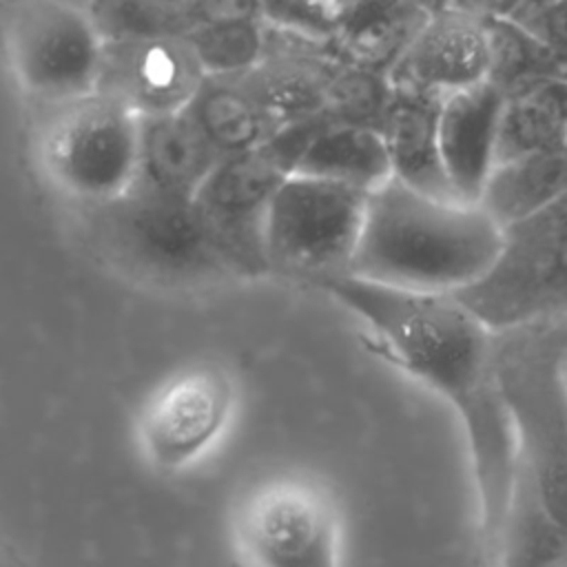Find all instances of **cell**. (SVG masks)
Instances as JSON below:
<instances>
[{
    "label": "cell",
    "mask_w": 567,
    "mask_h": 567,
    "mask_svg": "<svg viewBox=\"0 0 567 567\" xmlns=\"http://www.w3.org/2000/svg\"><path fill=\"white\" fill-rule=\"evenodd\" d=\"M106 42L155 35H184L190 20L184 7L164 0H80Z\"/></svg>",
    "instance_id": "24"
},
{
    "label": "cell",
    "mask_w": 567,
    "mask_h": 567,
    "mask_svg": "<svg viewBox=\"0 0 567 567\" xmlns=\"http://www.w3.org/2000/svg\"><path fill=\"white\" fill-rule=\"evenodd\" d=\"M567 75L534 80L503 100L496 162L516 155L565 148Z\"/></svg>",
    "instance_id": "21"
},
{
    "label": "cell",
    "mask_w": 567,
    "mask_h": 567,
    "mask_svg": "<svg viewBox=\"0 0 567 567\" xmlns=\"http://www.w3.org/2000/svg\"><path fill=\"white\" fill-rule=\"evenodd\" d=\"M496 346V374L516 456L551 514L567 529V341L534 332Z\"/></svg>",
    "instance_id": "4"
},
{
    "label": "cell",
    "mask_w": 567,
    "mask_h": 567,
    "mask_svg": "<svg viewBox=\"0 0 567 567\" xmlns=\"http://www.w3.org/2000/svg\"><path fill=\"white\" fill-rule=\"evenodd\" d=\"M487 18L436 4L385 71L392 91L443 97L487 82Z\"/></svg>",
    "instance_id": "11"
},
{
    "label": "cell",
    "mask_w": 567,
    "mask_h": 567,
    "mask_svg": "<svg viewBox=\"0 0 567 567\" xmlns=\"http://www.w3.org/2000/svg\"><path fill=\"white\" fill-rule=\"evenodd\" d=\"M206 75H239L252 71L268 49V22L195 24L186 33Z\"/></svg>",
    "instance_id": "23"
},
{
    "label": "cell",
    "mask_w": 567,
    "mask_h": 567,
    "mask_svg": "<svg viewBox=\"0 0 567 567\" xmlns=\"http://www.w3.org/2000/svg\"><path fill=\"white\" fill-rule=\"evenodd\" d=\"M432 4H434V7H436V0H432Z\"/></svg>",
    "instance_id": "31"
},
{
    "label": "cell",
    "mask_w": 567,
    "mask_h": 567,
    "mask_svg": "<svg viewBox=\"0 0 567 567\" xmlns=\"http://www.w3.org/2000/svg\"><path fill=\"white\" fill-rule=\"evenodd\" d=\"M184 11L190 20V27L266 20L261 0H188Z\"/></svg>",
    "instance_id": "28"
},
{
    "label": "cell",
    "mask_w": 567,
    "mask_h": 567,
    "mask_svg": "<svg viewBox=\"0 0 567 567\" xmlns=\"http://www.w3.org/2000/svg\"><path fill=\"white\" fill-rule=\"evenodd\" d=\"M164 2H168V4H177V7H184L188 0H164Z\"/></svg>",
    "instance_id": "30"
},
{
    "label": "cell",
    "mask_w": 567,
    "mask_h": 567,
    "mask_svg": "<svg viewBox=\"0 0 567 567\" xmlns=\"http://www.w3.org/2000/svg\"><path fill=\"white\" fill-rule=\"evenodd\" d=\"M498 261L525 266L567 250V190L538 213L503 228Z\"/></svg>",
    "instance_id": "25"
},
{
    "label": "cell",
    "mask_w": 567,
    "mask_h": 567,
    "mask_svg": "<svg viewBox=\"0 0 567 567\" xmlns=\"http://www.w3.org/2000/svg\"><path fill=\"white\" fill-rule=\"evenodd\" d=\"M567 75V0H543L512 13Z\"/></svg>",
    "instance_id": "27"
},
{
    "label": "cell",
    "mask_w": 567,
    "mask_h": 567,
    "mask_svg": "<svg viewBox=\"0 0 567 567\" xmlns=\"http://www.w3.org/2000/svg\"><path fill=\"white\" fill-rule=\"evenodd\" d=\"M184 111L221 155L261 146L284 126L248 73L206 75Z\"/></svg>",
    "instance_id": "16"
},
{
    "label": "cell",
    "mask_w": 567,
    "mask_h": 567,
    "mask_svg": "<svg viewBox=\"0 0 567 567\" xmlns=\"http://www.w3.org/2000/svg\"><path fill=\"white\" fill-rule=\"evenodd\" d=\"M439 104L441 97L392 91L381 131L388 142L394 177L423 193L458 199L441 159Z\"/></svg>",
    "instance_id": "17"
},
{
    "label": "cell",
    "mask_w": 567,
    "mask_h": 567,
    "mask_svg": "<svg viewBox=\"0 0 567 567\" xmlns=\"http://www.w3.org/2000/svg\"><path fill=\"white\" fill-rule=\"evenodd\" d=\"M137 137L140 115L97 91L44 106L35 133V162L62 197L89 208L133 186Z\"/></svg>",
    "instance_id": "5"
},
{
    "label": "cell",
    "mask_w": 567,
    "mask_h": 567,
    "mask_svg": "<svg viewBox=\"0 0 567 567\" xmlns=\"http://www.w3.org/2000/svg\"><path fill=\"white\" fill-rule=\"evenodd\" d=\"M487 82L505 95L547 75H563L549 51L512 16L487 18Z\"/></svg>",
    "instance_id": "22"
},
{
    "label": "cell",
    "mask_w": 567,
    "mask_h": 567,
    "mask_svg": "<svg viewBox=\"0 0 567 567\" xmlns=\"http://www.w3.org/2000/svg\"><path fill=\"white\" fill-rule=\"evenodd\" d=\"M432 7V0H363L330 35V47L350 64L385 73Z\"/></svg>",
    "instance_id": "19"
},
{
    "label": "cell",
    "mask_w": 567,
    "mask_h": 567,
    "mask_svg": "<svg viewBox=\"0 0 567 567\" xmlns=\"http://www.w3.org/2000/svg\"><path fill=\"white\" fill-rule=\"evenodd\" d=\"M221 157L184 109L140 115L137 184L177 197H195Z\"/></svg>",
    "instance_id": "15"
},
{
    "label": "cell",
    "mask_w": 567,
    "mask_h": 567,
    "mask_svg": "<svg viewBox=\"0 0 567 567\" xmlns=\"http://www.w3.org/2000/svg\"><path fill=\"white\" fill-rule=\"evenodd\" d=\"M363 0H261L268 24L308 38L330 40Z\"/></svg>",
    "instance_id": "26"
},
{
    "label": "cell",
    "mask_w": 567,
    "mask_h": 567,
    "mask_svg": "<svg viewBox=\"0 0 567 567\" xmlns=\"http://www.w3.org/2000/svg\"><path fill=\"white\" fill-rule=\"evenodd\" d=\"M536 2H543V0H520V4H518V9H516V11H520V9H523V7H529V4H536ZM516 11H514V13H516Z\"/></svg>",
    "instance_id": "29"
},
{
    "label": "cell",
    "mask_w": 567,
    "mask_h": 567,
    "mask_svg": "<svg viewBox=\"0 0 567 567\" xmlns=\"http://www.w3.org/2000/svg\"><path fill=\"white\" fill-rule=\"evenodd\" d=\"M82 213L93 248L140 284L195 290L244 279L193 197L133 182L115 199Z\"/></svg>",
    "instance_id": "3"
},
{
    "label": "cell",
    "mask_w": 567,
    "mask_h": 567,
    "mask_svg": "<svg viewBox=\"0 0 567 567\" xmlns=\"http://www.w3.org/2000/svg\"><path fill=\"white\" fill-rule=\"evenodd\" d=\"M368 195L348 184L290 173L264 217V252L270 275L317 284L323 277L348 272Z\"/></svg>",
    "instance_id": "6"
},
{
    "label": "cell",
    "mask_w": 567,
    "mask_h": 567,
    "mask_svg": "<svg viewBox=\"0 0 567 567\" xmlns=\"http://www.w3.org/2000/svg\"><path fill=\"white\" fill-rule=\"evenodd\" d=\"M106 40L80 0H20L7 24L9 62L40 106L97 93Z\"/></svg>",
    "instance_id": "8"
},
{
    "label": "cell",
    "mask_w": 567,
    "mask_h": 567,
    "mask_svg": "<svg viewBox=\"0 0 567 567\" xmlns=\"http://www.w3.org/2000/svg\"><path fill=\"white\" fill-rule=\"evenodd\" d=\"M235 408V383L217 363H193L164 379L137 414L144 458L177 472L202 458L221 436Z\"/></svg>",
    "instance_id": "10"
},
{
    "label": "cell",
    "mask_w": 567,
    "mask_h": 567,
    "mask_svg": "<svg viewBox=\"0 0 567 567\" xmlns=\"http://www.w3.org/2000/svg\"><path fill=\"white\" fill-rule=\"evenodd\" d=\"M323 120L288 122L266 144L224 155L193 197L244 279L270 275L264 252L268 204Z\"/></svg>",
    "instance_id": "7"
},
{
    "label": "cell",
    "mask_w": 567,
    "mask_h": 567,
    "mask_svg": "<svg viewBox=\"0 0 567 567\" xmlns=\"http://www.w3.org/2000/svg\"><path fill=\"white\" fill-rule=\"evenodd\" d=\"M206 73L186 35L113 40L104 47L97 91L137 115L188 106Z\"/></svg>",
    "instance_id": "12"
},
{
    "label": "cell",
    "mask_w": 567,
    "mask_h": 567,
    "mask_svg": "<svg viewBox=\"0 0 567 567\" xmlns=\"http://www.w3.org/2000/svg\"><path fill=\"white\" fill-rule=\"evenodd\" d=\"M456 297L494 332L567 317V250L525 266L496 261Z\"/></svg>",
    "instance_id": "14"
},
{
    "label": "cell",
    "mask_w": 567,
    "mask_h": 567,
    "mask_svg": "<svg viewBox=\"0 0 567 567\" xmlns=\"http://www.w3.org/2000/svg\"><path fill=\"white\" fill-rule=\"evenodd\" d=\"M567 190V148L538 151L496 162L478 206L501 226L507 228Z\"/></svg>",
    "instance_id": "20"
},
{
    "label": "cell",
    "mask_w": 567,
    "mask_h": 567,
    "mask_svg": "<svg viewBox=\"0 0 567 567\" xmlns=\"http://www.w3.org/2000/svg\"><path fill=\"white\" fill-rule=\"evenodd\" d=\"M505 93L481 82L441 97L439 148L447 182L461 202L478 204L496 166L498 124Z\"/></svg>",
    "instance_id": "13"
},
{
    "label": "cell",
    "mask_w": 567,
    "mask_h": 567,
    "mask_svg": "<svg viewBox=\"0 0 567 567\" xmlns=\"http://www.w3.org/2000/svg\"><path fill=\"white\" fill-rule=\"evenodd\" d=\"M292 173H306L372 193L392 177V159L381 128L326 117Z\"/></svg>",
    "instance_id": "18"
},
{
    "label": "cell",
    "mask_w": 567,
    "mask_h": 567,
    "mask_svg": "<svg viewBox=\"0 0 567 567\" xmlns=\"http://www.w3.org/2000/svg\"><path fill=\"white\" fill-rule=\"evenodd\" d=\"M503 228L478 206L423 193L399 177L368 195L350 275L456 295L483 279L503 252Z\"/></svg>",
    "instance_id": "2"
},
{
    "label": "cell",
    "mask_w": 567,
    "mask_h": 567,
    "mask_svg": "<svg viewBox=\"0 0 567 567\" xmlns=\"http://www.w3.org/2000/svg\"><path fill=\"white\" fill-rule=\"evenodd\" d=\"M237 558L255 567L337 563L339 523L330 496L310 478L275 474L252 485L233 514Z\"/></svg>",
    "instance_id": "9"
},
{
    "label": "cell",
    "mask_w": 567,
    "mask_h": 567,
    "mask_svg": "<svg viewBox=\"0 0 567 567\" xmlns=\"http://www.w3.org/2000/svg\"><path fill=\"white\" fill-rule=\"evenodd\" d=\"M315 286L357 315L394 363L456 408L474 458L485 549L498 558L516 434L498 385L494 330L456 295L401 290L350 272Z\"/></svg>",
    "instance_id": "1"
},
{
    "label": "cell",
    "mask_w": 567,
    "mask_h": 567,
    "mask_svg": "<svg viewBox=\"0 0 567 567\" xmlns=\"http://www.w3.org/2000/svg\"><path fill=\"white\" fill-rule=\"evenodd\" d=\"M565 148H567V140H565Z\"/></svg>",
    "instance_id": "32"
}]
</instances>
